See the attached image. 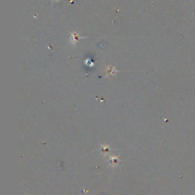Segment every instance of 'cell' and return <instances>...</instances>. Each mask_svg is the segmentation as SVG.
Masks as SVG:
<instances>
[{"label":"cell","instance_id":"obj_2","mask_svg":"<svg viewBox=\"0 0 195 195\" xmlns=\"http://www.w3.org/2000/svg\"><path fill=\"white\" fill-rule=\"evenodd\" d=\"M85 64H87L88 66H92L94 65V62H92V60H91L90 59H85Z\"/></svg>","mask_w":195,"mask_h":195},{"label":"cell","instance_id":"obj_1","mask_svg":"<svg viewBox=\"0 0 195 195\" xmlns=\"http://www.w3.org/2000/svg\"><path fill=\"white\" fill-rule=\"evenodd\" d=\"M83 38H86V37H80L79 36V35H78L76 32H72V33H71L70 35V40H69V42H70L71 44L75 46V45L79 42V40L83 39Z\"/></svg>","mask_w":195,"mask_h":195}]
</instances>
